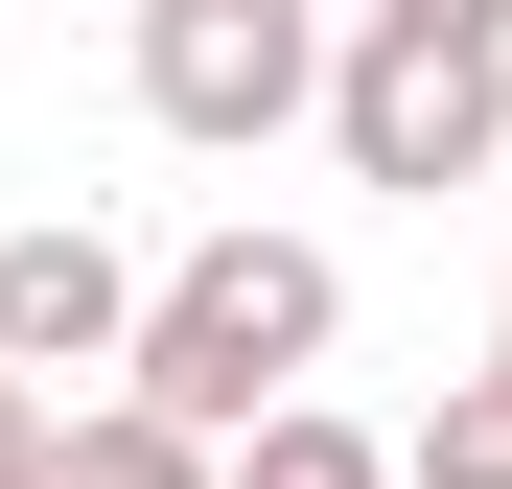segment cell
Wrapping results in <instances>:
<instances>
[{"label": "cell", "mask_w": 512, "mask_h": 489, "mask_svg": "<svg viewBox=\"0 0 512 489\" xmlns=\"http://www.w3.org/2000/svg\"><path fill=\"white\" fill-rule=\"evenodd\" d=\"M47 489H233V443H187L163 396H70V466Z\"/></svg>", "instance_id": "obj_5"}, {"label": "cell", "mask_w": 512, "mask_h": 489, "mask_svg": "<svg viewBox=\"0 0 512 489\" xmlns=\"http://www.w3.org/2000/svg\"><path fill=\"white\" fill-rule=\"evenodd\" d=\"M350 24H466V47H512V0H350Z\"/></svg>", "instance_id": "obj_9"}, {"label": "cell", "mask_w": 512, "mask_h": 489, "mask_svg": "<svg viewBox=\"0 0 512 489\" xmlns=\"http://www.w3.org/2000/svg\"><path fill=\"white\" fill-rule=\"evenodd\" d=\"M0 373H47V396H70V373L117 396V373H140V257H117L94 210H47V233H0Z\"/></svg>", "instance_id": "obj_4"}, {"label": "cell", "mask_w": 512, "mask_h": 489, "mask_svg": "<svg viewBox=\"0 0 512 489\" xmlns=\"http://www.w3.org/2000/svg\"><path fill=\"white\" fill-rule=\"evenodd\" d=\"M396 489H512V350H489V373H443V420L396 443Z\"/></svg>", "instance_id": "obj_7"}, {"label": "cell", "mask_w": 512, "mask_h": 489, "mask_svg": "<svg viewBox=\"0 0 512 489\" xmlns=\"http://www.w3.org/2000/svg\"><path fill=\"white\" fill-rule=\"evenodd\" d=\"M489 350H512V326H489Z\"/></svg>", "instance_id": "obj_10"}, {"label": "cell", "mask_w": 512, "mask_h": 489, "mask_svg": "<svg viewBox=\"0 0 512 489\" xmlns=\"http://www.w3.org/2000/svg\"><path fill=\"white\" fill-rule=\"evenodd\" d=\"M326 70H350V24H326V0H140V117L187 140V163L303 140Z\"/></svg>", "instance_id": "obj_2"}, {"label": "cell", "mask_w": 512, "mask_h": 489, "mask_svg": "<svg viewBox=\"0 0 512 489\" xmlns=\"http://www.w3.org/2000/svg\"><path fill=\"white\" fill-rule=\"evenodd\" d=\"M326 350H350L326 233H210V257H163V280H140V373H117V396H163L187 443H256Z\"/></svg>", "instance_id": "obj_1"}, {"label": "cell", "mask_w": 512, "mask_h": 489, "mask_svg": "<svg viewBox=\"0 0 512 489\" xmlns=\"http://www.w3.org/2000/svg\"><path fill=\"white\" fill-rule=\"evenodd\" d=\"M326 140H350V187H512V47L466 24H350V70H326Z\"/></svg>", "instance_id": "obj_3"}, {"label": "cell", "mask_w": 512, "mask_h": 489, "mask_svg": "<svg viewBox=\"0 0 512 489\" xmlns=\"http://www.w3.org/2000/svg\"><path fill=\"white\" fill-rule=\"evenodd\" d=\"M233 489H396V443H373V420H326V396H280V420L233 443Z\"/></svg>", "instance_id": "obj_6"}, {"label": "cell", "mask_w": 512, "mask_h": 489, "mask_svg": "<svg viewBox=\"0 0 512 489\" xmlns=\"http://www.w3.org/2000/svg\"><path fill=\"white\" fill-rule=\"evenodd\" d=\"M47 466H70V396H47V373H0V489H47Z\"/></svg>", "instance_id": "obj_8"}]
</instances>
